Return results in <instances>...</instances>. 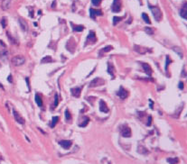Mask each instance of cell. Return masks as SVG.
Returning a JSON list of instances; mask_svg holds the SVG:
<instances>
[{
    "instance_id": "7a4b0ae2",
    "label": "cell",
    "mask_w": 187,
    "mask_h": 164,
    "mask_svg": "<svg viewBox=\"0 0 187 164\" xmlns=\"http://www.w3.org/2000/svg\"><path fill=\"white\" fill-rule=\"evenodd\" d=\"M24 62H25V59L23 56L18 55V56H15V57L12 58V63L15 66H21Z\"/></svg>"
},
{
    "instance_id": "3957f363",
    "label": "cell",
    "mask_w": 187,
    "mask_h": 164,
    "mask_svg": "<svg viewBox=\"0 0 187 164\" xmlns=\"http://www.w3.org/2000/svg\"><path fill=\"white\" fill-rule=\"evenodd\" d=\"M111 10L114 13H119L121 10V0H114L112 6H111Z\"/></svg>"
},
{
    "instance_id": "7402d4cb",
    "label": "cell",
    "mask_w": 187,
    "mask_h": 164,
    "mask_svg": "<svg viewBox=\"0 0 187 164\" xmlns=\"http://www.w3.org/2000/svg\"><path fill=\"white\" fill-rule=\"evenodd\" d=\"M122 19H123L122 16H114L113 17V24L114 25H116L117 23H119Z\"/></svg>"
},
{
    "instance_id": "4fadbf2b",
    "label": "cell",
    "mask_w": 187,
    "mask_h": 164,
    "mask_svg": "<svg viewBox=\"0 0 187 164\" xmlns=\"http://www.w3.org/2000/svg\"><path fill=\"white\" fill-rule=\"evenodd\" d=\"M11 1L12 0H3L2 5H1V7H2L3 10H8V8L10 7L11 5Z\"/></svg>"
},
{
    "instance_id": "7c38bea8",
    "label": "cell",
    "mask_w": 187,
    "mask_h": 164,
    "mask_svg": "<svg viewBox=\"0 0 187 164\" xmlns=\"http://www.w3.org/2000/svg\"><path fill=\"white\" fill-rule=\"evenodd\" d=\"M18 22H19V24H20V26H21V29L23 30L24 32H26L27 29H28V25H27L26 22H25V20L23 18H19L18 19Z\"/></svg>"
},
{
    "instance_id": "ab89813d",
    "label": "cell",
    "mask_w": 187,
    "mask_h": 164,
    "mask_svg": "<svg viewBox=\"0 0 187 164\" xmlns=\"http://www.w3.org/2000/svg\"><path fill=\"white\" fill-rule=\"evenodd\" d=\"M55 5H56V1H53V5H52V7L54 8V7H55Z\"/></svg>"
},
{
    "instance_id": "5b68a950",
    "label": "cell",
    "mask_w": 187,
    "mask_h": 164,
    "mask_svg": "<svg viewBox=\"0 0 187 164\" xmlns=\"http://www.w3.org/2000/svg\"><path fill=\"white\" fill-rule=\"evenodd\" d=\"M104 83L105 82H104V80H103L102 78H96L90 83V88H95V87L101 86V85H104Z\"/></svg>"
},
{
    "instance_id": "e575fe53",
    "label": "cell",
    "mask_w": 187,
    "mask_h": 164,
    "mask_svg": "<svg viewBox=\"0 0 187 164\" xmlns=\"http://www.w3.org/2000/svg\"><path fill=\"white\" fill-rule=\"evenodd\" d=\"M151 123H152V116H148V121L147 123H146V125H147V126H150Z\"/></svg>"
},
{
    "instance_id": "9a60e30c",
    "label": "cell",
    "mask_w": 187,
    "mask_h": 164,
    "mask_svg": "<svg viewBox=\"0 0 187 164\" xmlns=\"http://www.w3.org/2000/svg\"><path fill=\"white\" fill-rule=\"evenodd\" d=\"M142 67H143V69H144V70L145 71V73H146L148 76L152 75V69H151V67L148 65L147 63H142Z\"/></svg>"
},
{
    "instance_id": "484cf974",
    "label": "cell",
    "mask_w": 187,
    "mask_h": 164,
    "mask_svg": "<svg viewBox=\"0 0 187 164\" xmlns=\"http://www.w3.org/2000/svg\"><path fill=\"white\" fill-rule=\"evenodd\" d=\"M112 49H113V47L112 46H107V47H105L104 49H102L101 51H100V53H101V52H109V51H111Z\"/></svg>"
},
{
    "instance_id": "1f68e13d",
    "label": "cell",
    "mask_w": 187,
    "mask_h": 164,
    "mask_svg": "<svg viewBox=\"0 0 187 164\" xmlns=\"http://www.w3.org/2000/svg\"><path fill=\"white\" fill-rule=\"evenodd\" d=\"M91 2L94 5H100V4L101 3V0H91Z\"/></svg>"
},
{
    "instance_id": "9c48e42d",
    "label": "cell",
    "mask_w": 187,
    "mask_h": 164,
    "mask_svg": "<svg viewBox=\"0 0 187 164\" xmlns=\"http://www.w3.org/2000/svg\"><path fill=\"white\" fill-rule=\"evenodd\" d=\"M90 17H91L92 19H94L97 16H102V11L95 10V9H93V8H90Z\"/></svg>"
},
{
    "instance_id": "d6a6232c",
    "label": "cell",
    "mask_w": 187,
    "mask_h": 164,
    "mask_svg": "<svg viewBox=\"0 0 187 164\" xmlns=\"http://www.w3.org/2000/svg\"><path fill=\"white\" fill-rule=\"evenodd\" d=\"M174 51H175V52H177V53H178V54H179L180 56H181V57H182V56H183V54H182V51H181V50H180L179 48H177V47H174Z\"/></svg>"
},
{
    "instance_id": "f546056e",
    "label": "cell",
    "mask_w": 187,
    "mask_h": 164,
    "mask_svg": "<svg viewBox=\"0 0 187 164\" xmlns=\"http://www.w3.org/2000/svg\"><path fill=\"white\" fill-rule=\"evenodd\" d=\"M1 24H2L3 28H5V27H6V19H5V17H3V18L1 19Z\"/></svg>"
},
{
    "instance_id": "6da1fadb",
    "label": "cell",
    "mask_w": 187,
    "mask_h": 164,
    "mask_svg": "<svg viewBox=\"0 0 187 164\" xmlns=\"http://www.w3.org/2000/svg\"><path fill=\"white\" fill-rule=\"evenodd\" d=\"M149 8L152 11V14H153L156 21L157 22L160 21L161 17H162V13H161V10L159 9V7H157V6H149Z\"/></svg>"
},
{
    "instance_id": "60d3db41",
    "label": "cell",
    "mask_w": 187,
    "mask_h": 164,
    "mask_svg": "<svg viewBox=\"0 0 187 164\" xmlns=\"http://www.w3.org/2000/svg\"><path fill=\"white\" fill-rule=\"evenodd\" d=\"M0 88H1V89H2L3 90H4V87H3V85H2V84H0Z\"/></svg>"
},
{
    "instance_id": "d590c367",
    "label": "cell",
    "mask_w": 187,
    "mask_h": 164,
    "mask_svg": "<svg viewBox=\"0 0 187 164\" xmlns=\"http://www.w3.org/2000/svg\"><path fill=\"white\" fill-rule=\"evenodd\" d=\"M166 60H168V61H166V69L167 70V67H168L169 63L171 62V60H170V58H169V57H167V58H166Z\"/></svg>"
},
{
    "instance_id": "4dcf8cb0",
    "label": "cell",
    "mask_w": 187,
    "mask_h": 164,
    "mask_svg": "<svg viewBox=\"0 0 187 164\" xmlns=\"http://www.w3.org/2000/svg\"><path fill=\"white\" fill-rule=\"evenodd\" d=\"M58 106V94H55L54 96V105H53V107H56Z\"/></svg>"
},
{
    "instance_id": "74e56055",
    "label": "cell",
    "mask_w": 187,
    "mask_h": 164,
    "mask_svg": "<svg viewBox=\"0 0 187 164\" xmlns=\"http://www.w3.org/2000/svg\"><path fill=\"white\" fill-rule=\"evenodd\" d=\"M183 88H184V83H183V82H180L179 83V89H183Z\"/></svg>"
},
{
    "instance_id": "5bb4252c",
    "label": "cell",
    "mask_w": 187,
    "mask_h": 164,
    "mask_svg": "<svg viewBox=\"0 0 187 164\" xmlns=\"http://www.w3.org/2000/svg\"><path fill=\"white\" fill-rule=\"evenodd\" d=\"M180 16H182L184 19H187V4L185 3L184 6L182 7L181 11H180Z\"/></svg>"
},
{
    "instance_id": "83f0119b",
    "label": "cell",
    "mask_w": 187,
    "mask_h": 164,
    "mask_svg": "<svg viewBox=\"0 0 187 164\" xmlns=\"http://www.w3.org/2000/svg\"><path fill=\"white\" fill-rule=\"evenodd\" d=\"M135 49H136V51H137V52H139L140 53H142V54L145 53V52H146V50H145V48H141V47H138V49L135 47Z\"/></svg>"
},
{
    "instance_id": "8d00e7d4",
    "label": "cell",
    "mask_w": 187,
    "mask_h": 164,
    "mask_svg": "<svg viewBox=\"0 0 187 164\" xmlns=\"http://www.w3.org/2000/svg\"><path fill=\"white\" fill-rule=\"evenodd\" d=\"M7 79H8V81H9V82H10V83H12V82H13V79H12V76H11V75H9V76H8Z\"/></svg>"
},
{
    "instance_id": "8992f818",
    "label": "cell",
    "mask_w": 187,
    "mask_h": 164,
    "mask_svg": "<svg viewBox=\"0 0 187 164\" xmlns=\"http://www.w3.org/2000/svg\"><path fill=\"white\" fill-rule=\"evenodd\" d=\"M13 115H14V116H15V119H16V122L19 123L20 125H24V123H25L24 119L21 116V115H19L18 112H17L16 109L13 110Z\"/></svg>"
},
{
    "instance_id": "52a82bcc",
    "label": "cell",
    "mask_w": 187,
    "mask_h": 164,
    "mask_svg": "<svg viewBox=\"0 0 187 164\" xmlns=\"http://www.w3.org/2000/svg\"><path fill=\"white\" fill-rule=\"evenodd\" d=\"M118 96H119V98L120 99H126V97L128 96V92L121 87V88L119 89V92H118Z\"/></svg>"
},
{
    "instance_id": "ba28073f",
    "label": "cell",
    "mask_w": 187,
    "mask_h": 164,
    "mask_svg": "<svg viewBox=\"0 0 187 164\" xmlns=\"http://www.w3.org/2000/svg\"><path fill=\"white\" fill-rule=\"evenodd\" d=\"M59 144L62 147L63 149H70L71 147V144H72V143H71V141H68V140H63V141H60L59 142Z\"/></svg>"
},
{
    "instance_id": "4316f807",
    "label": "cell",
    "mask_w": 187,
    "mask_h": 164,
    "mask_svg": "<svg viewBox=\"0 0 187 164\" xmlns=\"http://www.w3.org/2000/svg\"><path fill=\"white\" fill-rule=\"evenodd\" d=\"M71 118V114H70V112H69V110H66L65 111V119L67 120V121H70Z\"/></svg>"
},
{
    "instance_id": "b9f144b4",
    "label": "cell",
    "mask_w": 187,
    "mask_h": 164,
    "mask_svg": "<svg viewBox=\"0 0 187 164\" xmlns=\"http://www.w3.org/2000/svg\"><path fill=\"white\" fill-rule=\"evenodd\" d=\"M3 160V157H2V155H1V153H0V161H2Z\"/></svg>"
},
{
    "instance_id": "603a6c76",
    "label": "cell",
    "mask_w": 187,
    "mask_h": 164,
    "mask_svg": "<svg viewBox=\"0 0 187 164\" xmlns=\"http://www.w3.org/2000/svg\"><path fill=\"white\" fill-rule=\"evenodd\" d=\"M59 121V117L58 116H54L53 117V121H52V123H51V125H50V127L53 128L54 126H55V125L57 124V122Z\"/></svg>"
},
{
    "instance_id": "f35d334b",
    "label": "cell",
    "mask_w": 187,
    "mask_h": 164,
    "mask_svg": "<svg viewBox=\"0 0 187 164\" xmlns=\"http://www.w3.org/2000/svg\"><path fill=\"white\" fill-rule=\"evenodd\" d=\"M149 102H150V105H149V107H150V108H153L154 107V103L152 102V100H149Z\"/></svg>"
},
{
    "instance_id": "44dd1931",
    "label": "cell",
    "mask_w": 187,
    "mask_h": 164,
    "mask_svg": "<svg viewBox=\"0 0 187 164\" xmlns=\"http://www.w3.org/2000/svg\"><path fill=\"white\" fill-rule=\"evenodd\" d=\"M142 18H143V20H144V21H145L146 23H148V24H150V23H151L150 19H149L148 16H147V15H146L145 13H143V14H142Z\"/></svg>"
},
{
    "instance_id": "8fae6325",
    "label": "cell",
    "mask_w": 187,
    "mask_h": 164,
    "mask_svg": "<svg viewBox=\"0 0 187 164\" xmlns=\"http://www.w3.org/2000/svg\"><path fill=\"white\" fill-rule=\"evenodd\" d=\"M82 88H75V89H71V95L75 97H80L81 96V93H82Z\"/></svg>"
},
{
    "instance_id": "277c9868",
    "label": "cell",
    "mask_w": 187,
    "mask_h": 164,
    "mask_svg": "<svg viewBox=\"0 0 187 164\" xmlns=\"http://www.w3.org/2000/svg\"><path fill=\"white\" fill-rule=\"evenodd\" d=\"M120 133H121V135L123 136V137H126V138H128V137H130L131 136V129L128 127V126H126V125H124L123 127L121 128V131H120Z\"/></svg>"
},
{
    "instance_id": "7bdbcfd3",
    "label": "cell",
    "mask_w": 187,
    "mask_h": 164,
    "mask_svg": "<svg viewBox=\"0 0 187 164\" xmlns=\"http://www.w3.org/2000/svg\"><path fill=\"white\" fill-rule=\"evenodd\" d=\"M0 67H1V65H0Z\"/></svg>"
},
{
    "instance_id": "d6986e66",
    "label": "cell",
    "mask_w": 187,
    "mask_h": 164,
    "mask_svg": "<svg viewBox=\"0 0 187 164\" xmlns=\"http://www.w3.org/2000/svg\"><path fill=\"white\" fill-rule=\"evenodd\" d=\"M108 72L111 75V77H112V78H115V75H114V68L113 66L111 65V64H108Z\"/></svg>"
},
{
    "instance_id": "836d02e7",
    "label": "cell",
    "mask_w": 187,
    "mask_h": 164,
    "mask_svg": "<svg viewBox=\"0 0 187 164\" xmlns=\"http://www.w3.org/2000/svg\"><path fill=\"white\" fill-rule=\"evenodd\" d=\"M6 35H7V37L9 38V39H10V41H11L12 42H13V43H17V42H16V41H15L13 37H12V36L10 35V34H8V33H6Z\"/></svg>"
},
{
    "instance_id": "30bf717a",
    "label": "cell",
    "mask_w": 187,
    "mask_h": 164,
    "mask_svg": "<svg viewBox=\"0 0 187 164\" xmlns=\"http://www.w3.org/2000/svg\"><path fill=\"white\" fill-rule=\"evenodd\" d=\"M100 110L101 111V112L103 113H108V107H107V104L105 103V101H103V100H100Z\"/></svg>"
},
{
    "instance_id": "ffe728a7",
    "label": "cell",
    "mask_w": 187,
    "mask_h": 164,
    "mask_svg": "<svg viewBox=\"0 0 187 164\" xmlns=\"http://www.w3.org/2000/svg\"><path fill=\"white\" fill-rule=\"evenodd\" d=\"M52 61H53L52 57H50V56H46V57L42 58L41 62L42 63H50V62H52Z\"/></svg>"
},
{
    "instance_id": "cb8c5ba5",
    "label": "cell",
    "mask_w": 187,
    "mask_h": 164,
    "mask_svg": "<svg viewBox=\"0 0 187 164\" xmlns=\"http://www.w3.org/2000/svg\"><path fill=\"white\" fill-rule=\"evenodd\" d=\"M167 162L170 164H177L178 162H179V160L177 159V158H174V159H173V158H168V159H167Z\"/></svg>"
},
{
    "instance_id": "2e32d148",
    "label": "cell",
    "mask_w": 187,
    "mask_h": 164,
    "mask_svg": "<svg viewBox=\"0 0 187 164\" xmlns=\"http://www.w3.org/2000/svg\"><path fill=\"white\" fill-rule=\"evenodd\" d=\"M87 41H89V42H96V35H95V33L93 31L90 32V34H89L87 37Z\"/></svg>"
},
{
    "instance_id": "e0dca14e",
    "label": "cell",
    "mask_w": 187,
    "mask_h": 164,
    "mask_svg": "<svg viewBox=\"0 0 187 164\" xmlns=\"http://www.w3.org/2000/svg\"><path fill=\"white\" fill-rule=\"evenodd\" d=\"M72 24V23H71ZM72 30L74 32H82L84 30V27L82 25H73L72 24Z\"/></svg>"
},
{
    "instance_id": "ac0fdd59",
    "label": "cell",
    "mask_w": 187,
    "mask_h": 164,
    "mask_svg": "<svg viewBox=\"0 0 187 164\" xmlns=\"http://www.w3.org/2000/svg\"><path fill=\"white\" fill-rule=\"evenodd\" d=\"M35 102H36V104L38 105V107H42V98H41V96H39V95H35Z\"/></svg>"
},
{
    "instance_id": "d4e9b609",
    "label": "cell",
    "mask_w": 187,
    "mask_h": 164,
    "mask_svg": "<svg viewBox=\"0 0 187 164\" xmlns=\"http://www.w3.org/2000/svg\"><path fill=\"white\" fill-rule=\"evenodd\" d=\"M145 32L147 34H149V35H152V34H154V30L153 28H151V27H145Z\"/></svg>"
},
{
    "instance_id": "f1b7e54d",
    "label": "cell",
    "mask_w": 187,
    "mask_h": 164,
    "mask_svg": "<svg viewBox=\"0 0 187 164\" xmlns=\"http://www.w3.org/2000/svg\"><path fill=\"white\" fill-rule=\"evenodd\" d=\"M85 118H86V120H85V121H84L83 123H82V124H81V125H80V126H82V127H85V126H86V125H88V123H89L90 119H89L88 117H85Z\"/></svg>"
}]
</instances>
